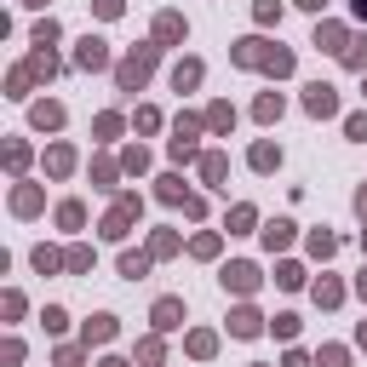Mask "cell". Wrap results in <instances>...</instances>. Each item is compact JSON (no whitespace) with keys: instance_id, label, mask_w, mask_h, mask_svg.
Instances as JSON below:
<instances>
[{"instance_id":"cell-9","label":"cell","mask_w":367,"mask_h":367,"mask_svg":"<svg viewBox=\"0 0 367 367\" xmlns=\"http://www.w3.org/2000/svg\"><path fill=\"white\" fill-rule=\"evenodd\" d=\"M229 327H236L241 339H253V333H258V315H253V310H236V321H229Z\"/></svg>"},{"instance_id":"cell-1","label":"cell","mask_w":367,"mask_h":367,"mask_svg":"<svg viewBox=\"0 0 367 367\" xmlns=\"http://www.w3.org/2000/svg\"><path fill=\"white\" fill-rule=\"evenodd\" d=\"M304 109H310V115H333V109H339V92H333L327 80H315V86L304 92Z\"/></svg>"},{"instance_id":"cell-6","label":"cell","mask_w":367,"mask_h":367,"mask_svg":"<svg viewBox=\"0 0 367 367\" xmlns=\"http://www.w3.org/2000/svg\"><path fill=\"white\" fill-rule=\"evenodd\" d=\"M287 241H293V224H287V218L264 229V247H270V253H275V247H287Z\"/></svg>"},{"instance_id":"cell-8","label":"cell","mask_w":367,"mask_h":367,"mask_svg":"<svg viewBox=\"0 0 367 367\" xmlns=\"http://www.w3.org/2000/svg\"><path fill=\"white\" fill-rule=\"evenodd\" d=\"M275 161H282V150H275V144H258V150H253V167H258V172H270Z\"/></svg>"},{"instance_id":"cell-14","label":"cell","mask_w":367,"mask_h":367,"mask_svg":"<svg viewBox=\"0 0 367 367\" xmlns=\"http://www.w3.org/2000/svg\"><path fill=\"white\" fill-rule=\"evenodd\" d=\"M282 115V98H258V121H275Z\"/></svg>"},{"instance_id":"cell-4","label":"cell","mask_w":367,"mask_h":367,"mask_svg":"<svg viewBox=\"0 0 367 367\" xmlns=\"http://www.w3.org/2000/svg\"><path fill=\"white\" fill-rule=\"evenodd\" d=\"M75 64H80V69H104V64H109V52H104V40H80V52H75Z\"/></svg>"},{"instance_id":"cell-19","label":"cell","mask_w":367,"mask_h":367,"mask_svg":"<svg viewBox=\"0 0 367 367\" xmlns=\"http://www.w3.org/2000/svg\"><path fill=\"white\" fill-rule=\"evenodd\" d=\"M356 18H367V0H356Z\"/></svg>"},{"instance_id":"cell-17","label":"cell","mask_w":367,"mask_h":367,"mask_svg":"<svg viewBox=\"0 0 367 367\" xmlns=\"http://www.w3.org/2000/svg\"><path fill=\"white\" fill-rule=\"evenodd\" d=\"M299 6H310V12H321V6H327V0H299Z\"/></svg>"},{"instance_id":"cell-5","label":"cell","mask_w":367,"mask_h":367,"mask_svg":"<svg viewBox=\"0 0 367 367\" xmlns=\"http://www.w3.org/2000/svg\"><path fill=\"white\" fill-rule=\"evenodd\" d=\"M178 321H184V304H178V299H161V304H155V327L167 333V327H178Z\"/></svg>"},{"instance_id":"cell-12","label":"cell","mask_w":367,"mask_h":367,"mask_svg":"<svg viewBox=\"0 0 367 367\" xmlns=\"http://www.w3.org/2000/svg\"><path fill=\"white\" fill-rule=\"evenodd\" d=\"M58 121H64L58 104H40V109H35V126H58Z\"/></svg>"},{"instance_id":"cell-13","label":"cell","mask_w":367,"mask_h":367,"mask_svg":"<svg viewBox=\"0 0 367 367\" xmlns=\"http://www.w3.org/2000/svg\"><path fill=\"white\" fill-rule=\"evenodd\" d=\"M144 270H150L144 253H126V258H121V275H144Z\"/></svg>"},{"instance_id":"cell-2","label":"cell","mask_w":367,"mask_h":367,"mask_svg":"<svg viewBox=\"0 0 367 367\" xmlns=\"http://www.w3.org/2000/svg\"><path fill=\"white\" fill-rule=\"evenodd\" d=\"M150 64H155V52H138V58H126V64H121V86H144Z\"/></svg>"},{"instance_id":"cell-10","label":"cell","mask_w":367,"mask_h":367,"mask_svg":"<svg viewBox=\"0 0 367 367\" xmlns=\"http://www.w3.org/2000/svg\"><path fill=\"white\" fill-rule=\"evenodd\" d=\"M109 333H115V321H109V315H98V321H86V344H92V339H109Z\"/></svg>"},{"instance_id":"cell-11","label":"cell","mask_w":367,"mask_h":367,"mask_svg":"<svg viewBox=\"0 0 367 367\" xmlns=\"http://www.w3.org/2000/svg\"><path fill=\"white\" fill-rule=\"evenodd\" d=\"M344 64H350V69L367 64V40H350V46H344Z\"/></svg>"},{"instance_id":"cell-7","label":"cell","mask_w":367,"mask_h":367,"mask_svg":"<svg viewBox=\"0 0 367 367\" xmlns=\"http://www.w3.org/2000/svg\"><path fill=\"white\" fill-rule=\"evenodd\" d=\"M195 80H201V64H178V69H172V86H178V92L195 86Z\"/></svg>"},{"instance_id":"cell-20","label":"cell","mask_w":367,"mask_h":367,"mask_svg":"<svg viewBox=\"0 0 367 367\" xmlns=\"http://www.w3.org/2000/svg\"><path fill=\"white\" fill-rule=\"evenodd\" d=\"M104 367H126V361H104Z\"/></svg>"},{"instance_id":"cell-3","label":"cell","mask_w":367,"mask_h":367,"mask_svg":"<svg viewBox=\"0 0 367 367\" xmlns=\"http://www.w3.org/2000/svg\"><path fill=\"white\" fill-rule=\"evenodd\" d=\"M253 282H258L253 264H229V270H224V287H236V293H253Z\"/></svg>"},{"instance_id":"cell-18","label":"cell","mask_w":367,"mask_h":367,"mask_svg":"<svg viewBox=\"0 0 367 367\" xmlns=\"http://www.w3.org/2000/svg\"><path fill=\"white\" fill-rule=\"evenodd\" d=\"M356 207H361V218H367V190H361V195H356Z\"/></svg>"},{"instance_id":"cell-15","label":"cell","mask_w":367,"mask_h":367,"mask_svg":"<svg viewBox=\"0 0 367 367\" xmlns=\"http://www.w3.org/2000/svg\"><path fill=\"white\" fill-rule=\"evenodd\" d=\"M350 138H361V144H367V115H350Z\"/></svg>"},{"instance_id":"cell-16","label":"cell","mask_w":367,"mask_h":367,"mask_svg":"<svg viewBox=\"0 0 367 367\" xmlns=\"http://www.w3.org/2000/svg\"><path fill=\"white\" fill-rule=\"evenodd\" d=\"M321 367H344V350H321Z\"/></svg>"}]
</instances>
